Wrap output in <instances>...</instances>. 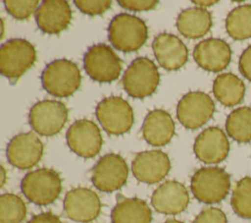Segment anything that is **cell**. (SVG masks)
Here are the masks:
<instances>
[{
  "mask_svg": "<svg viewBox=\"0 0 251 223\" xmlns=\"http://www.w3.org/2000/svg\"><path fill=\"white\" fill-rule=\"evenodd\" d=\"M148 30L145 23L138 17L122 13L116 15L108 28L111 44L122 52H134L146 41Z\"/></svg>",
  "mask_w": 251,
  "mask_h": 223,
  "instance_id": "obj_1",
  "label": "cell"
},
{
  "mask_svg": "<svg viewBox=\"0 0 251 223\" xmlns=\"http://www.w3.org/2000/svg\"><path fill=\"white\" fill-rule=\"evenodd\" d=\"M81 76L75 63L67 59H57L49 63L42 72L43 88L56 97H68L80 85Z\"/></svg>",
  "mask_w": 251,
  "mask_h": 223,
  "instance_id": "obj_2",
  "label": "cell"
},
{
  "mask_svg": "<svg viewBox=\"0 0 251 223\" xmlns=\"http://www.w3.org/2000/svg\"><path fill=\"white\" fill-rule=\"evenodd\" d=\"M21 190L29 201L37 205H47L58 198L62 180L55 170L40 168L28 172L24 177Z\"/></svg>",
  "mask_w": 251,
  "mask_h": 223,
  "instance_id": "obj_3",
  "label": "cell"
},
{
  "mask_svg": "<svg viewBox=\"0 0 251 223\" xmlns=\"http://www.w3.org/2000/svg\"><path fill=\"white\" fill-rule=\"evenodd\" d=\"M190 188L193 195L199 201L216 203L227 195L230 189V178L223 168L204 167L193 174Z\"/></svg>",
  "mask_w": 251,
  "mask_h": 223,
  "instance_id": "obj_4",
  "label": "cell"
},
{
  "mask_svg": "<svg viewBox=\"0 0 251 223\" xmlns=\"http://www.w3.org/2000/svg\"><path fill=\"white\" fill-rule=\"evenodd\" d=\"M33 45L23 38H13L1 45L0 72L11 82L21 78L35 62Z\"/></svg>",
  "mask_w": 251,
  "mask_h": 223,
  "instance_id": "obj_5",
  "label": "cell"
},
{
  "mask_svg": "<svg viewBox=\"0 0 251 223\" xmlns=\"http://www.w3.org/2000/svg\"><path fill=\"white\" fill-rule=\"evenodd\" d=\"M159 81V71L154 62L146 57H138L127 67L122 82L129 96L142 99L155 92Z\"/></svg>",
  "mask_w": 251,
  "mask_h": 223,
  "instance_id": "obj_6",
  "label": "cell"
},
{
  "mask_svg": "<svg viewBox=\"0 0 251 223\" xmlns=\"http://www.w3.org/2000/svg\"><path fill=\"white\" fill-rule=\"evenodd\" d=\"M83 66L87 75L99 83H110L118 79L122 62L113 49L106 44L90 46L83 56Z\"/></svg>",
  "mask_w": 251,
  "mask_h": 223,
  "instance_id": "obj_7",
  "label": "cell"
},
{
  "mask_svg": "<svg viewBox=\"0 0 251 223\" xmlns=\"http://www.w3.org/2000/svg\"><path fill=\"white\" fill-rule=\"evenodd\" d=\"M95 114L102 128L110 135H123L133 124V111L127 101L119 96L102 99L96 106Z\"/></svg>",
  "mask_w": 251,
  "mask_h": 223,
  "instance_id": "obj_8",
  "label": "cell"
},
{
  "mask_svg": "<svg viewBox=\"0 0 251 223\" xmlns=\"http://www.w3.org/2000/svg\"><path fill=\"white\" fill-rule=\"evenodd\" d=\"M68 119L66 105L58 100H42L35 103L28 114L33 131L41 136L51 137L58 134Z\"/></svg>",
  "mask_w": 251,
  "mask_h": 223,
  "instance_id": "obj_9",
  "label": "cell"
},
{
  "mask_svg": "<svg viewBox=\"0 0 251 223\" xmlns=\"http://www.w3.org/2000/svg\"><path fill=\"white\" fill-rule=\"evenodd\" d=\"M127 174L126 160L119 154L108 153L102 156L93 167L91 181L99 191L111 193L126 184Z\"/></svg>",
  "mask_w": 251,
  "mask_h": 223,
  "instance_id": "obj_10",
  "label": "cell"
},
{
  "mask_svg": "<svg viewBox=\"0 0 251 223\" xmlns=\"http://www.w3.org/2000/svg\"><path fill=\"white\" fill-rule=\"evenodd\" d=\"M215 111L212 98L202 91H190L184 94L176 106V117L187 129L194 130L211 119Z\"/></svg>",
  "mask_w": 251,
  "mask_h": 223,
  "instance_id": "obj_11",
  "label": "cell"
},
{
  "mask_svg": "<svg viewBox=\"0 0 251 223\" xmlns=\"http://www.w3.org/2000/svg\"><path fill=\"white\" fill-rule=\"evenodd\" d=\"M66 139L70 149L83 158L98 154L103 142L97 125L86 119L74 122L67 131Z\"/></svg>",
  "mask_w": 251,
  "mask_h": 223,
  "instance_id": "obj_12",
  "label": "cell"
},
{
  "mask_svg": "<svg viewBox=\"0 0 251 223\" xmlns=\"http://www.w3.org/2000/svg\"><path fill=\"white\" fill-rule=\"evenodd\" d=\"M43 154V144L31 132L15 136L7 146V158L19 169H29L36 165Z\"/></svg>",
  "mask_w": 251,
  "mask_h": 223,
  "instance_id": "obj_13",
  "label": "cell"
},
{
  "mask_svg": "<svg viewBox=\"0 0 251 223\" xmlns=\"http://www.w3.org/2000/svg\"><path fill=\"white\" fill-rule=\"evenodd\" d=\"M101 201L90 189L75 188L67 193L64 199L66 215L75 222H90L100 213Z\"/></svg>",
  "mask_w": 251,
  "mask_h": 223,
  "instance_id": "obj_14",
  "label": "cell"
},
{
  "mask_svg": "<svg viewBox=\"0 0 251 223\" xmlns=\"http://www.w3.org/2000/svg\"><path fill=\"white\" fill-rule=\"evenodd\" d=\"M193 150L200 161L207 164L219 163L227 156L229 142L222 129L210 127L198 135Z\"/></svg>",
  "mask_w": 251,
  "mask_h": 223,
  "instance_id": "obj_15",
  "label": "cell"
},
{
  "mask_svg": "<svg viewBox=\"0 0 251 223\" xmlns=\"http://www.w3.org/2000/svg\"><path fill=\"white\" fill-rule=\"evenodd\" d=\"M171 169L168 155L161 150H147L138 153L132 161L134 177L146 184H155L163 180Z\"/></svg>",
  "mask_w": 251,
  "mask_h": 223,
  "instance_id": "obj_16",
  "label": "cell"
},
{
  "mask_svg": "<svg viewBox=\"0 0 251 223\" xmlns=\"http://www.w3.org/2000/svg\"><path fill=\"white\" fill-rule=\"evenodd\" d=\"M152 206L163 214H178L189 203V195L183 184L177 181H166L152 194Z\"/></svg>",
  "mask_w": 251,
  "mask_h": 223,
  "instance_id": "obj_17",
  "label": "cell"
},
{
  "mask_svg": "<svg viewBox=\"0 0 251 223\" xmlns=\"http://www.w3.org/2000/svg\"><path fill=\"white\" fill-rule=\"evenodd\" d=\"M38 28L45 33L56 34L68 28L72 20V10L67 1L45 0L35 11Z\"/></svg>",
  "mask_w": 251,
  "mask_h": 223,
  "instance_id": "obj_18",
  "label": "cell"
},
{
  "mask_svg": "<svg viewBox=\"0 0 251 223\" xmlns=\"http://www.w3.org/2000/svg\"><path fill=\"white\" fill-rule=\"evenodd\" d=\"M193 57L202 69L210 72H220L229 64L231 49L223 39L207 38L195 46Z\"/></svg>",
  "mask_w": 251,
  "mask_h": 223,
  "instance_id": "obj_19",
  "label": "cell"
},
{
  "mask_svg": "<svg viewBox=\"0 0 251 223\" xmlns=\"http://www.w3.org/2000/svg\"><path fill=\"white\" fill-rule=\"evenodd\" d=\"M153 52L159 65L166 70H177L187 61L188 50L185 44L171 33L159 34L152 43Z\"/></svg>",
  "mask_w": 251,
  "mask_h": 223,
  "instance_id": "obj_20",
  "label": "cell"
},
{
  "mask_svg": "<svg viewBox=\"0 0 251 223\" xmlns=\"http://www.w3.org/2000/svg\"><path fill=\"white\" fill-rule=\"evenodd\" d=\"M141 131L149 144L162 146L172 139L175 134V122L167 111L155 109L146 115Z\"/></svg>",
  "mask_w": 251,
  "mask_h": 223,
  "instance_id": "obj_21",
  "label": "cell"
},
{
  "mask_svg": "<svg viewBox=\"0 0 251 223\" xmlns=\"http://www.w3.org/2000/svg\"><path fill=\"white\" fill-rule=\"evenodd\" d=\"M212 27V16L202 7H191L181 11L176 18L178 31L187 38L205 35Z\"/></svg>",
  "mask_w": 251,
  "mask_h": 223,
  "instance_id": "obj_22",
  "label": "cell"
},
{
  "mask_svg": "<svg viewBox=\"0 0 251 223\" xmlns=\"http://www.w3.org/2000/svg\"><path fill=\"white\" fill-rule=\"evenodd\" d=\"M111 220L112 223H151L152 212L143 199L125 197L114 206Z\"/></svg>",
  "mask_w": 251,
  "mask_h": 223,
  "instance_id": "obj_23",
  "label": "cell"
},
{
  "mask_svg": "<svg viewBox=\"0 0 251 223\" xmlns=\"http://www.w3.org/2000/svg\"><path fill=\"white\" fill-rule=\"evenodd\" d=\"M213 92L223 105L235 106L244 97L245 85L237 76L231 73H225L215 79Z\"/></svg>",
  "mask_w": 251,
  "mask_h": 223,
  "instance_id": "obj_24",
  "label": "cell"
},
{
  "mask_svg": "<svg viewBox=\"0 0 251 223\" xmlns=\"http://www.w3.org/2000/svg\"><path fill=\"white\" fill-rule=\"evenodd\" d=\"M229 36L236 40L251 37V5H240L231 10L226 20Z\"/></svg>",
  "mask_w": 251,
  "mask_h": 223,
  "instance_id": "obj_25",
  "label": "cell"
},
{
  "mask_svg": "<svg viewBox=\"0 0 251 223\" xmlns=\"http://www.w3.org/2000/svg\"><path fill=\"white\" fill-rule=\"evenodd\" d=\"M226 130L238 142L251 140V108L239 107L233 110L226 118Z\"/></svg>",
  "mask_w": 251,
  "mask_h": 223,
  "instance_id": "obj_26",
  "label": "cell"
},
{
  "mask_svg": "<svg viewBox=\"0 0 251 223\" xmlns=\"http://www.w3.org/2000/svg\"><path fill=\"white\" fill-rule=\"evenodd\" d=\"M26 214L24 200L14 194L0 196V223H21Z\"/></svg>",
  "mask_w": 251,
  "mask_h": 223,
  "instance_id": "obj_27",
  "label": "cell"
},
{
  "mask_svg": "<svg viewBox=\"0 0 251 223\" xmlns=\"http://www.w3.org/2000/svg\"><path fill=\"white\" fill-rule=\"evenodd\" d=\"M231 206L242 218H251V177L239 180L232 192Z\"/></svg>",
  "mask_w": 251,
  "mask_h": 223,
  "instance_id": "obj_28",
  "label": "cell"
},
{
  "mask_svg": "<svg viewBox=\"0 0 251 223\" xmlns=\"http://www.w3.org/2000/svg\"><path fill=\"white\" fill-rule=\"evenodd\" d=\"M5 8L7 12L18 20L27 19L37 8V0H5ZM37 10V9H36Z\"/></svg>",
  "mask_w": 251,
  "mask_h": 223,
  "instance_id": "obj_29",
  "label": "cell"
},
{
  "mask_svg": "<svg viewBox=\"0 0 251 223\" xmlns=\"http://www.w3.org/2000/svg\"><path fill=\"white\" fill-rule=\"evenodd\" d=\"M75 6L86 15H101L105 13L112 5L110 0H75Z\"/></svg>",
  "mask_w": 251,
  "mask_h": 223,
  "instance_id": "obj_30",
  "label": "cell"
},
{
  "mask_svg": "<svg viewBox=\"0 0 251 223\" xmlns=\"http://www.w3.org/2000/svg\"><path fill=\"white\" fill-rule=\"evenodd\" d=\"M193 223H227V219L223 210L217 207L203 209L193 220Z\"/></svg>",
  "mask_w": 251,
  "mask_h": 223,
  "instance_id": "obj_31",
  "label": "cell"
},
{
  "mask_svg": "<svg viewBox=\"0 0 251 223\" xmlns=\"http://www.w3.org/2000/svg\"><path fill=\"white\" fill-rule=\"evenodd\" d=\"M118 3L125 9L130 11H148L155 8L158 4L156 0H119Z\"/></svg>",
  "mask_w": 251,
  "mask_h": 223,
  "instance_id": "obj_32",
  "label": "cell"
},
{
  "mask_svg": "<svg viewBox=\"0 0 251 223\" xmlns=\"http://www.w3.org/2000/svg\"><path fill=\"white\" fill-rule=\"evenodd\" d=\"M239 71L247 80L251 82V45H249L239 58Z\"/></svg>",
  "mask_w": 251,
  "mask_h": 223,
  "instance_id": "obj_33",
  "label": "cell"
},
{
  "mask_svg": "<svg viewBox=\"0 0 251 223\" xmlns=\"http://www.w3.org/2000/svg\"><path fill=\"white\" fill-rule=\"evenodd\" d=\"M27 223H63L60 218L51 212H42L31 217Z\"/></svg>",
  "mask_w": 251,
  "mask_h": 223,
  "instance_id": "obj_34",
  "label": "cell"
},
{
  "mask_svg": "<svg viewBox=\"0 0 251 223\" xmlns=\"http://www.w3.org/2000/svg\"><path fill=\"white\" fill-rule=\"evenodd\" d=\"M194 4H197V5H199V6H201L202 8H204V7H208V6H212V5H214V4H216L218 1L217 0H209V1H207V0H196V1H192Z\"/></svg>",
  "mask_w": 251,
  "mask_h": 223,
  "instance_id": "obj_35",
  "label": "cell"
},
{
  "mask_svg": "<svg viewBox=\"0 0 251 223\" xmlns=\"http://www.w3.org/2000/svg\"><path fill=\"white\" fill-rule=\"evenodd\" d=\"M5 179H6V172L3 166H1V186L4 185L5 183Z\"/></svg>",
  "mask_w": 251,
  "mask_h": 223,
  "instance_id": "obj_36",
  "label": "cell"
},
{
  "mask_svg": "<svg viewBox=\"0 0 251 223\" xmlns=\"http://www.w3.org/2000/svg\"><path fill=\"white\" fill-rule=\"evenodd\" d=\"M164 223H183V222H181L179 220H176V219H169V220H167Z\"/></svg>",
  "mask_w": 251,
  "mask_h": 223,
  "instance_id": "obj_37",
  "label": "cell"
}]
</instances>
